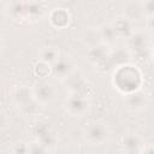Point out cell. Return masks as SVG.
<instances>
[{
	"label": "cell",
	"instance_id": "obj_16",
	"mask_svg": "<svg viewBox=\"0 0 154 154\" xmlns=\"http://www.w3.org/2000/svg\"><path fill=\"white\" fill-rule=\"evenodd\" d=\"M38 58H40V61H43L48 65H52L60 58V53H59L58 48L54 46H45L40 49Z\"/></svg>",
	"mask_w": 154,
	"mask_h": 154
},
{
	"label": "cell",
	"instance_id": "obj_10",
	"mask_svg": "<svg viewBox=\"0 0 154 154\" xmlns=\"http://www.w3.org/2000/svg\"><path fill=\"white\" fill-rule=\"evenodd\" d=\"M90 102L88 97L70 94L65 100V109L72 117H82L89 109Z\"/></svg>",
	"mask_w": 154,
	"mask_h": 154
},
{
	"label": "cell",
	"instance_id": "obj_13",
	"mask_svg": "<svg viewBox=\"0 0 154 154\" xmlns=\"http://www.w3.org/2000/svg\"><path fill=\"white\" fill-rule=\"evenodd\" d=\"M75 70H76L75 63L70 58H66V57H60L54 64L51 65L52 75L63 81L66 77H69Z\"/></svg>",
	"mask_w": 154,
	"mask_h": 154
},
{
	"label": "cell",
	"instance_id": "obj_6",
	"mask_svg": "<svg viewBox=\"0 0 154 154\" xmlns=\"http://www.w3.org/2000/svg\"><path fill=\"white\" fill-rule=\"evenodd\" d=\"M31 93L34 95V99L40 106L49 105L51 102L54 101L55 95H57L55 87L47 79L36 81L34 85L31 87Z\"/></svg>",
	"mask_w": 154,
	"mask_h": 154
},
{
	"label": "cell",
	"instance_id": "obj_1",
	"mask_svg": "<svg viewBox=\"0 0 154 154\" xmlns=\"http://www.w3.org/2000/svg\"><path fill=\"white\" fill-rule=\"evenodd\" d=\"M112 83L119 93L128 95L141 89L142 73L135 65L126 63L113 70Z\"/></svg>",
	"mask_w": 154,
	"mask_h": 154
},
{
	"label": "cell",
	"instance_id": "obj_25",
	"mask_svg": "<svg viewBox=\"0 0 154 154\" xmlns=\"http://www.w3.org/2000/svg\"><path fill=\"white\" fill-rule=\"evenodd\" d=\"M2 48H4V40H2V37L0 36V53H1Z\"/></svg>",
	"mask_w": 154,
	"mask_h": 154
},
{
	"label": "cell",
	"instance_id": "obj_17",
	"mask_svg": "<svg viewBox=\"0 0 154 154\" xmlns=\"http://www.w3.org/2000/svg\"><path fill=\"white\" fill-rule=\"evenodd\" d=\"M81 38H82L83 43L88 47V49L99 45V43H102L101 37H100V32H99V28H87L82 32Z\"/></svg>",
	"mask_w": 154,
	"mask_h": 154
},
{
	"label": "cell",
	"instance_id": "obj_14",
	"mask_svg": "<svg viewBox=\"0 0 154 154\" xmlns=\"http://www.w3.org/2000/svg\"><path fill=\"white\" fill-rule=\"evenodd\" d=\"M122 147L125 154H140L144 147V142L137 134H126L122 140Z\"/></svg>",
	"mask_w": 154,
	"mask_h": 154
},
{
	"label": "cell",
	"instance_id": "obj_3",
	"mask_svg": "<svg viewBox=\"0 0 154 154\" xmlns=\"http://www.w3.org/2000/svg\"><path fill=\"white\" fill-rule=\"evenodd\" d=\"M12 101L24 117H35L40 112V105L34 99L31 87L19 85L12 91Z\"/></svg>",
	"mask_w": 154,
	"mask_h": 154
},
{
	"label": "cell",
	"instance_id": "obj_7",
	"mask_svg": "<svg viewBox=\"0 0 154 154\" xmlns=\"http://www.w3.org/2000/svg\"><path fill=\"white\" fill-rule=\"evenodd\" d=\"M148 35L144 31L141 30H135L130 37L126 38V47L128 52L130 54L137 55V57H143L149 52V40Z\"/></svg>",
	"mask_w": 154,
	"mask_h": 154
},
{
	"label": "cell",
	"instance_id": "obj_4",
	"mask_svg": "<svg viewBox=\"0 0 154 154\" xmlns=\"http://www.w3.org/2000/svg\"><path fill=\"white\" fill-rule=\"evenodd\" d=\"M83 137L88 143L93 146H100L108 140L109 129L102 122H91L84 126Z\"/></svg>",
	"mask_w": 154,
	"mask_h": 154
},
{
	"label": "cell",
	"instance_id": "obj_12",
	"mask_svg": "<svg viewBox=\"0 0 154 154\" xmlns=\"http://www.w3.org/2000/svg\"><path fill=\"white\" fill-rule=\"evenodd\" d=\"M111 25H112V28H113V30L117 35V38H125L126 40L135 31L134 22H131L124 14L116 17L111 22Z\"/></svg>",
	"mask_w": 154,
	"mask_h": 154
},
{
	"label": "cell",
	"instance_id": "obj_20",
	"mask_svg": "<svg viewBox=\"0 0 154 154\" xmlns=\"http://www.w3.org/2000/svg\"><path fill=\"white\" fill-rule=\"evenodd\" d=\"M52 73L51 71V65L43 63V61H38L36 63L35 67H34V75L40 78V79H46V77H48Z\"/></svg>",
	"mask_w": 154,
	"mask_h": 154
},
{
	"label": "cell",
	"instance_id": "obj_15",
	"mask_svg": "<svg viewBox=\"0 0 154 154\" xmlns=\"http://www.w3.org/2000/svg\"><path fill=\"white\" fill-rule=\"evenodd\" d=\"M49 22L57 29L66 28L71 22V14L66 8H54L49 13Z\"/></svg>",
	"mask_w": 154,
	"mask_h": 154
},
{
	"label": "cell",
	"instance_id": "obj_22",
	"mask_svg": "<svg viewBox=\"0 0 154 154\" xmlns=\"http://www.w3.org/2000/svg\"><path fill=\"white\" fill-rule=\"evenodd\" d=\"M141 6H142L143 14H146L148 18H153V14H154V1L148 0V1L141 2Z\"/></svg>",
	"mask_w": 154,
	"mask_h": 154
},
{
	"label": "cell",
	"instance_id": "obj_8",
	"mask_svg": "<svg viewBox=\"0 0 154 154\" xmlns=\"http://www.w3.org/2000/svg\"><path fill=\"white\" fill-rule=\"evenodd\" d=\"M32 136H34L35 141L46 146L48 149H51L57 142V135H55L53 128L46 122H38L34 125Z\"/></svg>",
	"mask_w": 154,
	"mask_h": 154
},
{
	"label": "cell",
	"instance_id": "obj_5",
	"mask_svg": "<svg viewBox=\"0 0 154 154\" xmlns=\"http://www.w3.org/2000/svg\"><path fill=\"white\" fill-rule=\"evenodd\" d=\"M64 84L66 85V89L70 91V94L73 95H81L88 97L89 93L93 90V87L87 79V77L77 70H75L69 77L64 79Z\"/></svg>",
	"mask_w": 154,
	"mask_h": 154
},
{
	"label": "cell",
	"instance_id": "obj_21",
	"mask_svg": "<svg viewBox=\"0 0 154 154\" xmlns=\"http://www.w3.org/2000/svg\"><path fill=\"white\" fill-rule=\"evenodd\" d=\"M49 150L51 149L35 140L28 143V154H49Z\"/></svg>",
	"mask_w": 154,
	"mask_h": 154
},
{
	"label": "cell",
	"instance_id": "obj_24",
	"mask_svg": "<svg viewBox=\"0 0 154 154\" xmlns=\"http://www.w3.org/2000/svg\"><path fill=\"white\" fill-rule=\"evenodd\" d=\"M140 154H154L153 152V146L149 143V144H144V147L142 148V150L140 152Z\"/></svg>",
	"mask_w": 154,
	"mask_h": 154
},
{
	"label": "cell",
	"instance_id": "obj_11",
	"mask_svg": "<svg viewBox=\"0 0 154 154\" xmlns=\"http://www.w3.org/2000/svg\"><path fill=\"white\" fill-rule=\"evenodd\" d=\"M124 105L125 107L131 112H140L143 111L148 105V97L147 94L140 89L134 93H130L128 95H124Z\"/></svg>",
	"mask_w": 154,
	"mask_h": 154
},
{
	"label": "cell",
	"instance_id": "obj_18",
	"mask_svg": "<svg viewBox=\"0 0 154 154\" xmlns=\"http://www.w3.org/2000/svg\"><path fill=\"white\" fill-rule=\"evenodd\" d=\"M99 32H100V37H101V42L111 46L116 42L117 40V35L111 25V23H103L102 25L99 26Z\"/></svg>",
	"mask_w": 154,
	"mask_h": 154
},
{
	"label": "cell",
	"instance_id": "obj_2",
	"mask_svg": "<svg viewBox=\"0 0 154 154\" xmlns=\"http://www.w3.org/2000/svg\"><path fill=\"white\" fill-rule=\"evenodd\" d=\"M7 14L17 22H35L45 14L42 2H11L6 7Z\"/></svg>",
	"mask_w": 154,
	"mask_h": 154
},
{
	"label": "cell",
	"instance_id": "obj_19",
	"mask_svg": "<svg viewBox=\"0 0 154 154\" xmlns=\"http://www.w3.org/2000/svg\"><path fill=\"white\" fill-rule=\"evenodd\" d=\"M126 10V13L124 14L126 18H129L131 22H134L136 18H138L143 11H142V6H141V2H129L125 7Z\"/></svg>",
	"mask_w": 154,
	"mask_h": 154
},
{
	"label": "cell",
	"instance_id": "obj_23",
	"mask_svg": "<svg viewBox=\"0 0 154 154\" xmlns=\"http://www.w3.org/2000/svg\"><path fill=\"white\" fill-rule=\"evenodd\" d=\"M12 154H28V143L19 141L12 147Z\"/></svg>",
	"mask_w": 154,
	"mask_h": 154
},
{
	"label": "cell",
	"instance_id": "obj_9",
	"mask_svg": "<svg viewBox=\"0 0 154 154\" xmlns=\"http://www.w3.org/2000/svg\"><path fill=\"white\" fill-rule=\"evenodd\" d=\"M112 48L105 43H99L88 49V59L95 67H109Z\"/></svg>",
	"mask_w": 154,
	"mask_h": 154
}]
</instances>
